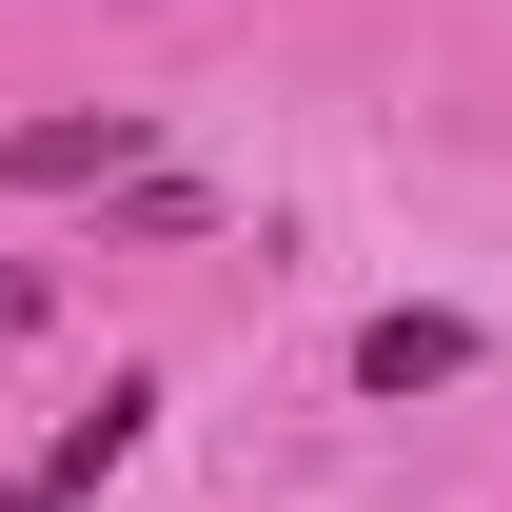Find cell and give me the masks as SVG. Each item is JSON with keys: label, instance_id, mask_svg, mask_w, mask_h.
I'll list each match as a JSON object with an SVG mask.
<instances>
[{"label": "cell", "instance_id": "7a4b0ae2", "mask_svg": "<svg viewBox=\"0 0 512 512\" xmlns=\"http://www.w3.org/2000/svg\"><path fill=\"white\" fill-rule=\"evenodd\" d=\"M0 178H20V197H99V178H138V119H119V99H99V119H20Z\"/></svg>", "mask_w": 512, "mask_h": 512}, {"label": "cell", "instance_id": "3957f363", "mask_svg": "<svg viewBox=\"0 0 512 512\" xmlns=\"http://www.w3.org/2000/svg\"><path fill=\"white\" fill-rule=\"evenodd\" d=\"M434 375H473L453 316H375V335H355V394H434Z\"/></svg>", "mask_w": 512, "mask_h": 512}, {"label": "cell", "instance_id": "6da1fadb", "mask_svg": "<svg viewBox=\"0 0 512 512\" xmlns=\"http://www.w3.org/2000/svg\"><path fill=\"white\" fill-rule=\"evenodd\" d=\"M138 434H158V375H99V414H60V434H40V473H20L0 512H79V493H99Z\"/></svg>", "mask_w": 512, "mask_h": 512}]
</instances>
